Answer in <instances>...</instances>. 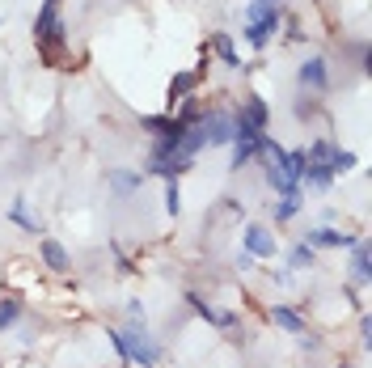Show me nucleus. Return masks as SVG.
Listing matches in <instances>:
<instances>
[{"mask_svg": "<svg viewBox=\"0 0 372 368\" xmlns=\"http://www.w3.org/2000/svg\"><path fill=\"white\" fill-rule=\"evenodd\" d=\"M34 42L47 51V60L60 64V51H64V21H60V0H42L38 9V21H34Z\"/></svg>", "mask_w": 372, "mask_h": 368, "instance_id": "f257e3e1", "label": "nucleus"}, {"mask_svg": "<svg viewBox=\"0 0 372 368\" xmlns=\"http://www.w3.org/2000/svg\"><path fill=\"white\" fill-rule=\"evenodd\" d=\"M262 153H266V178H271V186H275L280 195H288V191H301V178L292 174L288 153L280 149L275 140H262Z\"/></svg>", "mask_w": 372, "mask_h": 368, "instance_id": "f03ea898", "label": "nucleus"}, {"mask_svg": "<svg viewBox=\"0 0 372 368\" xmlns=\"http://www.w3.org/2000/svg\"><path fill=\"white\" fill-rule=\"evenodd\" d=\"M119 339H123V352H127V360H140V368H153L157 364V343L144 334V326H123L119 330Z\"/></svg>", "mask_w": 372, "mask_h": 368, "instance_id": "7ed1b4c3", "label": "nucleus"}, {"mask_svg": "<svg viewBox=\"0 0 372 368\" xmlns=\"http://www.w3.org/2000/svg\"><path fill=\"white\" fill-rule=\"evenodd\" d=\"M203 132H208V144H233V114L212 110L203 119Z\"/></svg>", "mask_w": 372, "mask_h": 368, "instance_id": "20e7f679", "label": "nucleus"}, {"mask_svg": "<svg viewBox=\"0 0 372 368\" xmlns=\"http://www.w3.org/2000/svg\"><path fill=\"white\" fill-rule=\"evenodd\" d=\"M245 254H254V258H271V254H275V237H271L262 225H250V229H245Z\"/></svg>", "mask_w": 372, "mask_h": 368, "instance_id": "39448f33", "label": "nucleus"}, {"mask_svg": "<svg viewBox=\"0 0 372 368\" xmlns=\"http://www.w3.org/2000/svg\"><path fill=\"white\" fill-rule=\"evenodd\" d=\"M301 85L313 89V93H321V89L330 85V77H326V60H321V56H313V60L301 64Z\"/></svg>", "mask_w": 372, "mask_h": 368, "instance_id": "423d86ee", "label": "nucleus"}, {"mask_svg": "<svg viewBox=\"0 0 372 368\" xmlns=\"http://www.w3.org/2000/svg\"><path fill=\"white\" fill-rule=\"evenodd\" d=\"M38 254H42V262L51 267V271H68V267H72V262H68V250H64L55 237H42V241H38Z\"/></svg>", "mask_w": 372, "mask_h": 368, "instance_id": "0eeeda50", "label": "nucleus"}, {"mask_svg": "<svg viewBox=\"0 0 372 368\" xmlns=\"http://www.w3.org/2000/svg\"><path fill=\"white\" fill-rule=\"evenodd\" d=\"M245 26L280 30V9H275V5H250V9H245Z\"/></svg>", "mask_w": 372, "mask_h": 368, "instance_id": "6e6552de", "label": "nucleus"}, {"mask_svg": "<svg viewBox=\"0 0 372 368\" xmlns=\"http://www.w3.org/2000/svg\"><path fill=\"white\" fill-rule=\"evenodd\" d=\"M305 245H356L351 233H338V229H309Z\"/></svg>", "mask_w": 372, "mask_h": 368, "instance_id": "1a4fd4ad", "label": "nucleus"}, {"mask_svg": "<svg viewBox=\"0 0 372 368\" xmlns=\"http://www.w3.org/2000/svg\"><path fill=\"white\" fill-rule=\"evenodd\" d=\"M237 119H245L254 132H266V102H262V97H245V106H241Z\"/></svg>", "mask_w": 372, "mask_h": 368, "instance_id": "9d476101", "label": "nucleus"}, {"mask_svg": "<svg viewBox=\"0 0 372 368\" xmlns=\"http://www.w3.org/2000/svg\"><path fill=\"white\" fill-rule=\"evenodd\" d=\"M271 322H275V326H284L288 334H305L301 313H296V309H288V305H275V309H271Z\"/></svg>", "mask_w": 372, "mask_h": 368, "instance_id": "9b49d317", "label": "nucleus"}, {"mask_svg": "<svg viewBox=\"0 0 372 368\" xmlns=\"http://www.w3.org/2000/svg\"><path fill=\"white\" fill-rule=\"evenodd\" d=\"M356 262H351V275H356V284H368L372 280V262H368V241L364 237H356Z\"/></svg>", "mask_w": 372, "mask_h": 368, "instance_id": "f8f14e48", "label": "nucleus"}, {"mask_svg": "<svg viewBox=\"0 0 372 368\" xmlns=\"http://www.w3.org/2000/svg\"><path fill=\"white\" fill-rule=\"evenodd\" d=\"M195 85H199V72H178V77L169 81V106H173V102H182V97H186Z\"/></svg>", "mask_w": 372, "mask_h": 368, "instance_id": "ddd939ff", "label": "nucleus"}, {"mask_svg": "<svg viewBox=\"0 0 372 368\" xmlns=\"http://www.w3.org/2000/svg\"><path fill=\"white\" fill-rule=\"evenodd\" d=\"M140 182H144V174H127V169H114V174H110V186H114L119 195L140 191Z\"/></svg>", "mask_w": 372, "mask_h": 368, "instance_id": "4468645a", "label": "nucleus"}, {"mask_svg": "<svg viewBox=\"0 0 372 368\" xmlns=\"http://www.w3.org/2000/svg\"><path fill=\"white\" fill-rule=\"evenodd\" d=\"M9 220H17V225L26 229V233H42V225H38V220H30V216H26V199H17V204L9 208Z\"/></svg>", "mask_w": 372, "mask_h": 368, "instance_id": "2eb2a0df", "label": "nucleus"}, {"mask_svg": "<svg viewBox=\"0 0 372 368\" xmlns=\"http://www.w3.org/2000/svg\"><path fill=\"white\" fill-rule=\"evenodd\" d=\"M165 212H169V216H178V212H182V191H178V178H169V182H165Z\"/></svg>", "mask_w": 372, "mask_h": 368, "instance_id": "dca6fc26", "label": "nucleus"}, {"mask_svg": "<svg viewBox=\"0 0 372 368\" xmlns=\"http://www.w3.org/2000/svg\"><path fill=\"white\" fill-rule=\"evenodd\" d=\"M288 262L296 267V271H301V267H313V245H292V254H288Z\"/></svg>", "mask_w": 372, "mask_h": 368, "instance_id": "f3484780", "label": "nucleus"}, {"mask_svg": "<svg viewBox=\"0 0 372 368\" xmlns=\"http://www.w3.org/2000/svg\"><path fill=\"white\" fill-rule=\"evenodd\" d=\"M241 34H245V42H250V47H258V51H262V47L271 42V34H275V30H266V26H245Z\"/></svg>", "mask_w": 372, "mask_h": 368, "instance_id": "a211bd4d", "label": "nucleus"}, {"mask_svg": "<svg viewBox=\"0 0 372 368\" xmlns=\"http://www.w3.org/2000/svg\"><path fill=\"white\" fill-rule=\"evenodd\" d=\"M351 165H356V153H343V149L330 153V174H347Z\"/></svg>", "mask_w": 372, "mask_h": 368, "instance_id": "6ab92c4d", "label": "nucleus"}, {"mask_svg": "<svg viewBox=\"0 0 372 368\" xmlns=\"http://www.w3.org/2000/svg\"><path fill=\"white\" fill-rule=\"evenodd\" d=\"M296 208H301V191H288V195H284V204L275 208V220H288Z\"/></svg>", "mask_w": 372, "mask_h": 368, "instance_id": "aec40b11", "label": "nucleus"}, {"mask_svg": "<svg viewBox=\"0 0 372 368\" xmlns=\"http://www.w3.org/2000/svg\"><path fill=\"white\" fill-rule=\"evenodd\" d=\"M17 313H21V305L9 297V301H0V330H5V326H13L17 322Z\"/></svg>", "mask_w": 372, "mask_h": 368, "instance_id": "412c9836", "label": "nucleus"}, {"mask_svg": "<svg viewBox=\"0 0 372 368\" xmlns=\"http://www.w3.org/2000/svg\"><path fill=\"white\" fill-rule=\"evenodd\" d=\"M216 51H220V60H225L229 68H237V64H241V60H237V51H233V42H229L225 34H220V38H216Z\"/></svg>", "mask_w": 372, "mask_h": 368, "instance_id": "4be33fe9", "label": "nucleus"}, {"mask_svg": "<svg viewBox=\"0 0 372 368\" xmlns=\"http://www.w3.org/2000/svg\"><path fill=\"white\" fill-rule=\"evenodd\" d=\"M127 317H132V322H140V326H144V305H140V301H132V305H127Z\"/></svg>", "mask_w": 372, "mask_h": 368, "instance_id": "5701e85b", "label": "nucleus"}, {"mask_svg": "<svg viewBox=\"0 0 372 368\" xmlns=\"http://www.w3.org/2000/svg\"><path fill=\"white\" fill-rule=\"evenodd\" d=\"M250 5H275V9H280V5H284V0H250Z\"/></svg>", "mask_w": 372, "mask_h": 368, "instance_id": "b1692460", "label": "nucleus"}]
</instances>
